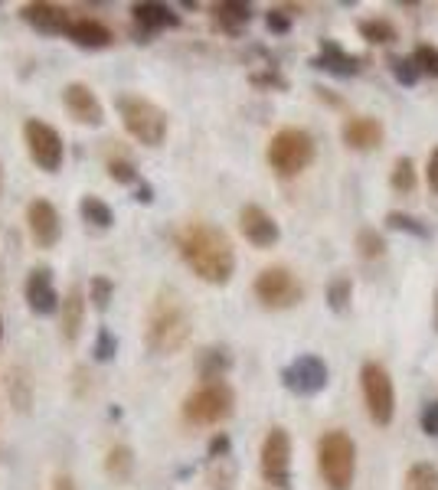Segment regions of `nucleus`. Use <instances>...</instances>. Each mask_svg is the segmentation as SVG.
Masks as SVG:
<instances>
[{"mask_svg": "<svg viewBox=\"0 0 438 490\" xmlns=\"http://www.w3.org/2000/svg\"><path fill=\"white\" fill-rule=\"evenodd\" d=\"M177 252L200 282L229 284L236 275V249L229 236L207 219H190L177 233Z\"/></svg>", "mask_w": 438, "mask_h": 490, "instance_id": "f257e3e1", "label": "nucleus"}, {"mask_svg": "<svg viewBox=\"0 0 438 490\" xmlns=\"http://www.w3.org/2000/svg\"><path fill=\"white\" fill-rule=\"evenodd\" d=\"M193 334V318L177 288H161L151 301L144 324V344L154 356H173L187 347Z\"/></svg>", "mask_w": 438, "mask_h": 490, "instance_id": "f03ea898", "label": "nucleus"}, {"mask_svg": "<svg viewBox=\"0 0 438 490\" xmlns=\"http://www.w3.org/2000/svg\"><path fill=\"white\" fill-rule=\"evenodd\" d=\"M115 112H118L121 125L131 138L144 147H161L167 138V128H171V118L161 105L151 102L147 95L141 92H118L115 95Z\"/></svg>", "mask_w": 438, "mask_h": 490, "instance_id": "7ed1b4c3", "label": "nucleus"}, {"mask_svg": "<svg viewBox=\"0 0 438 490\" xmlns=\"http://www.w3.org/2000/svg\"><path fill=\"white\" fill-rule=\"evenodd\" d=\"M318 471L327 490H350L357 474V445L344 429H331L318 441Z\"/></svg>", "mask_w": 438, "mask_h": 490, "instance_id": "20e7f679", "label": "nucleus"}, {"mask_svg": "<svg viewBox=\"0 0 438 490\" xmlns=\"http://www.w3.org/2000/svg\"><path fill=\"white\" fill-rule=\"evenodd\" d=\"M314 154H318L314 138L301 128L275 131L272 141H268V151H266L268 167H272L278 177H298L301 171H308L311 163H314Z\"/></svg>", "mask_w": 438, "mask_h": 490, "instance_id": "39448f33", "label": "nucleus"}, {"mask_svg": "<svg viewBox=\"0 0 438 490\" xmlns=\"http://www.w3.org/2000/svg\"><path fill=\"white\" fill-rule=\"evenodd\" d=\"M236 412V393L229 383H203L197 393L183 399V419L190 425H219Z\"/></svg>", "mask_w": 438, "mask_h": 490, "instance_id": "423d86ee", "label": "nucleus"}, {"mask_svg": "<svg viewBox=\"0 0 438 490\" xmlns=\"http://www.w3.org/2000/svg\"><path fill=\"white\" fill-rule=\"evenodd\" d=\"M360 389H363V402H367V412L373 419V425L387 429L396 415V386L393 376L383 363L367 360L360 366Z\"/></svg>", "mask_w": 438, "mask_h": 490, "instance_id": "0eeeda50", "label": "nucleus"}, {"mask_svg": "<svg viewBox=\"0 0 438 490\" xmlns=\"http://www.w3.org/2000/svg\"><path fill=\"white\" fill-rule=\"evenodd\" d=\"M252 288H256L258 304L268 310H288L294 304H301V298H304V284L298 282V275H294L292 268L284 265L262 268Z\"/></svg>", "mask_w": 438, "mask_h": 490, "instance_id": "6e6552de", "label": "nucleus"}, {"mask_svg": "<svg viewBox=\"0 0 438 490\" xmlns=\"http://www.w3.org/2000/svg\"><path fill=\"white\" fill-rule=\"evenodd\" d=\"M23 144L30 161L36 163V171L56 173L62 167V157H66V144H62V134L52 125H46L43 118H26L23 121Z\"/></svg>", "mask_w": 438, "mask_h": 490, "instance_id": "1a4fd4ad", "label": "nucleus"}, {"mask_svg": "<svg viewBox=\"0 0 438 490\" xmlns=\"http://www.w3.org/2000/svg\"><path fill=\"white\" fill-rule=\"evenodd\" d=\"M258 465H262V477H266L272 487L288 490V484H292V435H288L282 425L268 429L266 441H262Z\"/></svg>", "mask_w": 438, "mask_h": 490, "instance_id": "9d476101", "label": "nucleus"}, {"mask_svg": "<svg viewBox=\"0 0 438 490\" xmlns=\"http://www.w3.org/2000/svg\"><path fill=\"white\" fill-rule=\"evenodd\" d=\"M327 379H331V373H327V363L318 353H301L282 370L284 389L294 393V396H318L327 386Z\"/></svg>", "mask_w": 438, "mask_h": 490, "instance_id": "9b49d317", "label": "nucleus"}, {"mask_svg": "<svg viewBox=\"0 0 438 490\" xmlns=\"http://www.w3.org/2000/svg\"><path fill=\"white\" fill-rule=\"evenodd\" d=\"M131 33L135 43H151V36L163 33V30H177L181 26V14L171 4H157V0H141L131 4Z\"/></svg>", "mask_w": 438, "mask_h": 490, "instance_id": "f8f14e48", "label": "nucleus"}, {"mask_svg": "<svg viewBox=\"0 0 438 490\" xmlns=\"http://www.w3.org/2000/svg\"><path fill=\"white\" fill-rule=\"evenodd\" d=\"M26 229H30V239H33L36 249H52L62 239L60 209L43 197L30 199V207H26Z\"/></svg>", "mask_w": 438, "mask_h": 490, "instance_id": "ddd939ff", "label": "nucleus"}, {"mask_svg": "<svg viewBox=\"0 0 438 490\" xmlns=\"http://www.w3.org/2000/svg\"><path fill=\"white\" fill-rule=\"evenodd\" d=\"M62 105L76 125H89V128H102L105 125V105L102 98L95 95L92 86L86 82H70L62 86Z\"/></svg>", "mask_w": 438, "mask_h": 490, "instance_id": "4468645a", "label": "nucleus"}, {"mask_svg": "<svg viewBox=\"0 0 438 490\" xmlns=\"http://www.w3.org/2000/svg\"><path fill=\"white\" fill-rule=\"evenodd\" d=\"M23 294H26V308L33 310L36 318H50V314H56L60 304H62L60 291H56V284H52V268L50 265H40L26 275Z\"/></svg>", "mask_w": 438, "mask_h": 490, "instance_id": "2eb2a0df", "label": "nucleus"}, {"mask_svg": "<svg viewBox=\"0 0 438 490\" xmlns=\"http://www.w3.org/2000/svg\"><path fill=\"white\" fill-rule=\"evenodd\" d=\"M239 229L256 249H272V245H278V239H282L278 223L262 207H256V203H246V207L239 209Z\"/></svg>", "mask_w": 438, "mask_h": 490, "instance_id": "dca6fc26", "label": "nucleus"}, {"mask_svg": "<svg viewBox=\"0 0 438 490\" xmlns=\"http://www.w3.org/2000/svg\"><path fill=\"white\" fill-rule=\"evenodd\" d=\"M20 17H23L26 26H33L36 33L43 36H66L70 33V14L56 4H46V0H36V4H23L20 7Z\"/></svg>", "mask_w": 438, "mask_h": 490, "instance_id": "f3484780", "label": "nucleus"}, {"mask_svg": "<svg viewBox=\"0 0 438 490\" xmlns=\"http://www.w3.org/2000/svg\"><path fill=\"white\" fill-rule=\"evenodd\" d=\"M311 66H314V69L331 72V76L350 79V76H357V72H363L367 60H363V56H353V52H347L344 46L337 43V40H321V52L311 60Z\"/></svg>", "mask_w": 438, "mask_h": 490, "instance_id": "a211bd4d", "label": "nucleus"}, {"mask_svg": "<svg viewBox=\"0 0 438 490\" xmlns=\"http://www.w3.org/2000/svg\"><path fill=\"white\" fill-rule=\"evenodd\" d=\"M340 138L350 151H373V147L383 144V125L373 115H353L344 121Z\"/></svg>", "mask_w": 438, "mask_h": 490, "instance_id": "6ab92c4d", "label": "nucleus"}, {"mask_svg": "<svg viewBox=\"0 0 438 490\" xmlns=\"http://www.w3.org/2000/svg\"><path fill=\"white\" fill-rule=\"evenodd\" d=\"M82 327H86V291L72 284L66 298L60 304V330H62V340L66 344H76L79 334H82Z\"/></svg>", "mask_w": 438, "mask_h": 490, "instance_id": "aec40b11", "label": "nucleus"}, {"mask_svg": "<svg viewBox=\"0 0 438 490\" xmlns=\"http://www.w3.org/2000/svg\"><path fill=\"white\" fill-rule=\"evenodd\" d=\"M66 40L72 46H79V50L95 52V50H108L115 43V33L105 23H98V20H72Z\"/></svg>", "mask_w": 438, "mask_h": 490, "instance_id": "412c9836", "label": "nucleus"}, {"mask_svg": "<svg viewBox=\"0 0 438 490\" xmlns=\"http://www.w3.org/2000/svg\"><path fill=\"white\" fill-rule=\"evenodd\" d=\"M213 23L219 26L226 36H242V30L252 23V4H242V0H223V4H216Z\"/></svg>", "mask_w": 438, "mask_h": 490, "instance_id": "4be33fe9", "label": "nucleus"}, {"mask_svg": "<svg viewBox=\"0 0 438 490\" xmlns=\"http://www.w3.org/2000/svg\"><path fill=\"white\" fill-rule=\"evenodd\" d=\"M79 216H82V223H86V226H92V229H102V233L115 226L112 207H108L102 197H95V193H86V197L79 199Z\"/></svg>", "mask_w": 438, "mask_h": 490, "instance_id": "5701e85b", "label": "nucleus"}, {"mask_svg": "<svg viewBox=\"0 0 438 490\" xmlns=\"http://www.w3.org/2000/svg\"><path fill=\"white\" fill-rule=\"evenodd\" d=\"M229 366H232L229 350H226V347H210V350L200 353L197 373H200V379H207V383H223Z\"/></svg>", "mask_w": 438, "mask_h": 490, "instance_id": "b1692460", "label": "nucleus"}, {"mask_svg": "<svg viewBox=\"0 0 438 490\" xmlns=\"http://www.w3.org/2000/svg\"><path fill=\"white\" fill-rule=\"evenodd\" d=\"M105 474H108L115 484H128L131 474H135V451H131L128 445L108 448V455H105Z\"/></svg>", "mask_w": 438, "mask_h": 490, "instance_id": "393cba45", "label": "nucleus"}, {"mask_svg": "<svg viewBox=\"0 0 438 490\" xmlns=\"http://www.w3.org/2000/svg\"><path fill=\"white\" fill-rule=\"evenodd\" d=\"M357 30H360V36L367 40L369 46H389V43H396V40H399L396 26L389 23V20H383V17L360 20V23H357Z\"/></svg>", "mask_w": 438, "mask_h": 490, "instance_id": "a878e982", "label": "nucleus"}, {"mask_svg": "<svg viewBox=\"0 0 438 490\" xmlns=\"http://www.w3.org/2000/svg\"><path fill=\"white\" fill-rule=\"evenodd\" d=\"M403 490H438V467L429 461H415L403 477Z\"/></svg>", "mask_w": 438, "mask_h": 490, "instance_id": "bb28decb", "label": "nucleus"}, {"mask_svg": "<svg viewBox=\"0 0 438 490\" xmlns=\"http://www.w3.org/2000/svg\"><path fill=\"white\" fill-rule=\"evenodd\" d=\"M327 308L334 310V314H344L347 308H350V298H353V282L347 275H337L334 282L327 284Z\"/></svg>", "mask_w": 438, "mask_h": 490, "instance_id": "cd10ccee", "label": "nucleus"}, {"mask_svg": "<svg viewBox=\"0 0 438 490\" xmlns=\"http://www.w3.org/2000/svg\"><path fill=\"white\" fill-rule=\"evenodd\" d=\"M415 180H419V177H415L413 157H396L393 173H389V187H393L396 193H413Z\"/></svg>", "mask_w": 438, "mask_h": 490, "instance_id": "c85d7f7f", "label": "nucleus"}, {"mask_svg": "<svg viewBox=\"0 0 438 490\" xmlns=\"http://www.w3.org/2000/svg\"><path fill=\"white\" fill-rule=\"evenodd\" d=\"M210 487L213 490H232L236 487V477H239V467L232 458H223V461H210Z\"/></svg>", "mask_w": 438, "mask_h": 490, "instance_id": "c756f323", "label": "nucleus"}, {"mask_svg": "<svg viewBox=\"0 0 438 490\" xmlns=\"http://www.w3.org/2000/svg\"><path fill=\"white\" fill-rule=\"evenodd\" d=\"M112 298H115V282L108 275H92V282H89V301H92V308L98 310V314H105V310L112 308Z\"/></svg>", "mask_w": 438, "mask_h": 490, "instance_id": "7c9ffc66", "label": "nucleus"}, {"mask_svg": "<svg viewBox=\"0 0 438 490\" xmlns=\"http://www.w3.org/2000/svg\"><path fill=\"white\" fill-rule=\"evenodd\" d=\"M387 226L389 229H396V233L415 236V239H429L432 236V229L422 223V219H415V216H409V213H399V209H393V213L387 216Z\"/></svg>", "mask_w": 438, "mask_h": 490, "instance_id": "2f4dec72", "label": "nucleus"}, {"mask_svg": "<svg viewBox=\"0 0 438 490\" xmlns=\"http://www.w3.org/2000/svg\"><path fill=\"white\" fill-rule=\"evenodd\" d=\"M389 72L396 76V82L405 88H413L415 82H419V66H415L413 56H389Z\"/></svg>", "mask_w": 438, "mask_h": 490, "instance_id": "473e14b6", "label": "nucleus"}, {"mask_svg": "<svg viewBox=\"0 0 438 490\" xmlns=\"http://www.w3.org/2000/svg\"><path fill=\"white\" fill-rule=\"evenodd\" d=\"M115 356H118V337H115L108 327H98L95 344H92V360L95 363H112Z\"/></svg>", "mask_w": 438, "mask_h": 490, "instance_id": "72a5a7b5", "label": "nucleus"}, {"mask_svg": "<svg viewBox=\"0 0 438 490\" xmlns=\"http://www.w3.org/2000/svg\"><path fill=\"white\" fill-rule=\"evenodd\" d=\"M357 252H360L367 262H373V258H379L387 252V242H383V236H379L373 226H363L360 233H357Z\"/></svg>", "mask_w": 438, "mask_h": 490, "instance_id": "f704fd0d", "label": "nucleus"}, {"mask_svg": "<svg viewBox=\"0 0 438 490\" xmlns=\"http://www.w3.org/2000/svg\"><path fill=\"white\" fill-rule=\"evenodd\" d=\"M108 177H112L115 183H121V187H135V183L141 180V173L135 171V163L131 161H108Z\"/></svg>", "mask_w": 438, "mask_h": 490, "instance_id": "c9c22d12", "label": "nucleus"}, {"mask_svg": "<svg viewBox=\"0 0 438 490\" xmlns=\"http://www.w3.org/2000/svg\"><path fill=\"white\" fill-rule=\"evenodd\" d=\"M415 66H419V72H425V76H435L438 79V50L429 43H419L413 52Z\"/></svg>", "mask_w": 438, "mask_h": 490, "instance_id": "e433bc0d", "label": "nucleus"}, {"mask_svg": "<svg viewBox=\"0 0 438 490\" xmlns=\"http://www.w3.org/2000/svg\"><path fill=\"white\" fill-rule=\"evenodd\" d=\"M223 458H232V439L226 431H216L213 439H210L207 461H223Z\"/></svg>", "mask_w": 438, "mask_h": 490, "instance_id": "4c0bfd02", "label": "nucleus"}, {"mask_svg": "<svg viewBox=\"0 0 438 490\" xmlns=\"http://www.w3.org/2000/svg\"><path fill=\"white\" fill-rule=\"evenodd\" d=\"M422 431L429 435V439H438V399H429V402L422 405Z\"/></svg>", "mask_w": 438, "mask_h": 490, "instance_id": "58836bf2", "label": "nucleus"}, {"mask_svg": "<svg viewBox=\"0 0 438 490\" xmlns=\"http://www.w3.org/2000/svg\"><path fill=\"white\" fill-rule=\"evenodd\" d=\"M266 26H268V33L284 36L288 30H292V17H288L282 7H275V10H268L266 14Z\"/></svg>", "mask_w": 438, "mask_h": 490, "instance_id": "ea45409f", "label": "nucleus"}, {"mask_svg": "<svg viewBox=\"0 0 438 490\" xmlns=\"http://www.w3.org/2000/svg\"><path fill=\"white\" fill-rule=\"evenodd\" d=\"M252 86H272V88H288V82H284L278 72H256L252 76Z\"/></svg>", "mask_w": 438, "mask_h": 490, "instance_id": "a19ab883", "label": "nucleus"}, {"mask_svg": "<svg viewBox=\"0 0 438 490\" xmlns=\"http://www.w3.org/2000/svg\"><path fill=\"white\" fill-rule=\"evenodd\" d=\"M425 180H429V190L438 197V147L429 154V163H425Z\"/></svg>", "mask_w": 438, "mask_h": 490, "instance_id": "79ce46f5", "label": "nucleus"}, {"mask_svg": "<svg viewBox=\"0 0 438 490\" xmlns=\"http://www.w3.org/2000/svg\"><path fill=\"white\" fill-rule=\"evenodd\" d=\"M135 199H138L141 207H151V203H154V187H151V183H147L144 177H141V180L135 183Z\"/></svg>", "mask_w": 438, "mask_h": 490, "instance_id": "37998d69", "label": "nucleus"}, {"mask_svg": "<svg viewBox=\"0 0 438 490\" xmlns=\"http://www.w3.org/2000/svg\"><path fill=\"white\" fill-rule=\"evenodd\" d=\"M50 490H76V481H72L70 474H56V477H52V487Z\"/></svg>", "mask_w": 438, "mask_h": 490, "instance_id": "c03bdc74", "label": "nucleus"}, {"mask_svg": "<svg viewBox=\"0 0 438 490\" xmlns=\"http://www.w3.org/2000/svg\"><path fill=\"white\" fill-rule=\"evenodd\" d=\"M0 190H4V171H0Z\"/></svg>", "mask_w": 438, "mask_h": 490, "instance_id": "a18cd8bd", "label": "nucleus"}, {"mask_svg": "<svg viewBox=\"0 0 438 490\" xmlns=\"http://www.w3.org/2000/svg\"><path fill=\"white\" fill-rule=\"evenodd\" d=\"M0 334H4V324H0Z\"/></svg>", "mask_w": 438, "mask_h": 490, "instance_id": "49530a36", "label": "nucleus"}]
</instances>
